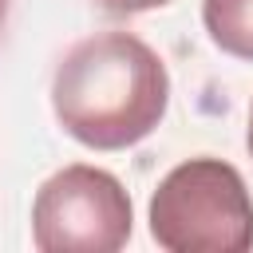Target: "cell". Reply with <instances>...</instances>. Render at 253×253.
<instances>
[{
	"label": "cell",
	"instance_id": "6",
	"mask_svg": "<svg viewBox=\"0 0 253 253\" xmlns=\"http://www.w3.org/2000/svg\"><path fill=\"white\" fill-rule=\"evenodd\" d=\"M245 146H249V158H253V103H249V126H245Z\"/></svg>",
	"mask_w": 253,
	"mask_h": 253
},
{
	"label": "cell",
	"instance_id": "7",
	"mask_svg": "<svg viewBox=\"0 0 253 253\" xmlns=\"http://www.w3.org/2000/svg\"><path fill=\"white\" fill-rule=\"evenodd\" d=\"M4 12H8V0H0V24H4Z\"/></svg>",
	"mask_w": 253,
	"mask_h": 253
},
{
	"label": "cell",
	"instance_id": "5",
	"mask_svg": "<svg viewBox=\"0 0 253 253\" xmlns=\"http://www.w3.org/2000/svg\"><path fill=\"white\" fill-rule=\"evenodd\" d=\"M103 12H111V16H138V12H150V8H162V4H170V0H95Z\"/></svg>",
	"mask_w": 253,
	"mask_h": 253
},
{
	"label": "cell",
	"instance_id": "2",
	"mask_svg": "<svg viewBox=\"0 0 253 253\" xmlns=\"http://www.w3.org/2000/svg\"><path fill=\"white\" fill-rule=\"evenodd\" d=\"M150 237L166 253L253 249V198L237 166L210 154L178 162L150 194Z\"/></svg>",
	"mask_w": 253,
	"mask_h": 253
},
{
	"label": "cell",
	"instance_id": "1",
	"mask_svg": "<svg viewBox=\"0 0 253 253\" xmlns=\"http://www.w3.org/2000/svg\"><path fill=\"white\" fill-rule=\"evenodd\" d=\"M170 75L162 55L130 32H95L79 40L51 75V111L59 126L91 150H126L166 115Z\"/></svg>",
	"mask_w": 253,
	"mask_h": 253
},
{
	"label": "cell",
	"instance_id": "3",
	"mask_svg": "<svg viewBox=\"0 0 253 253\" xmlns=\"http://www.w3.org/2000/svg\"><path fill=\"white\" fill-rule=\"evenodd\" d=\"M134 206L111 170L71 162L32 202V245L40 253H115L130 241Z\"/></svg>",
	"mask_w": 253,
	"mask_h": 253
},
{
	"label": "cell",
	"instance_id": "4",
	"mask_svg": "<svg viewBox=\"0 0 253 253\" xmlns=\"http://www.w3.org/2000/svg\"><path fill=\"white\" fill-rule=\"evenodd\" d=\"M202 24L225 55L253 63V0H202Z\"/></svg>",
	"mask_w": 253,
	"mask_h": 253
}]
</instances>
